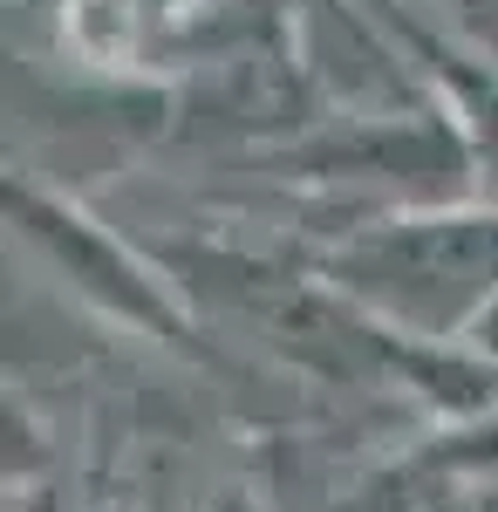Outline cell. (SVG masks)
Instances as JSON below:
<instances>
[{"mask_svg": "<svg viewBox=\"0 0 498 512\" xmlns=\"http://www.w3.org/2000/svg\"><path fill=\"white\" fill-rule=\"evenodd\" d=\"M321 280L417 342L464 349L498 308V205H403L348 226Z\"/></svg>", "mask_w": 498, "mask_h": 512, "instance_id": "1", "label": "cell"}, {"mask_svg": "<svg viewBox=\"0 0 498 512\" xmlns=\"http://www.w3.org/2000/svg\"><path fill=\"white\" fill-rule=\"evenodd\" d=\"M7 219H14V233L28 239L82 301H96L103 315L130 321L137 335H151L164 349L192 355V362H212V342H205L198 321L185 315L178 287L157 274L137 246H123L103 219H89L76 198L41 192L35 178H7Z\"/></svg>", "mask_w": 498, "mask_h": 512, "instance_id": "2", "label": "cell"}, {"mask_svg": "<svg viewBox=\"0 0 498 512\" xmlns=\"http://www.w3.org/2000/svg\"><path fill=\"white\" fill-rule=\"evenodd\" d=\"M219 512H253V506H246V499H226V506H219Z\"/></svg>", "mask_w": 498, "mask_h": 512, "instance_id": "3", "label": "cell"}, {"mask_svg": "<svg viewBox=\"0 0 498 512\" xmlns=\"http://www.w3.org/2000/svg\"><path fill=\"white\" fill-rule=\"evenodd\" d=\"M478 512H498V492H492V499H485V506H478Z\"/></svg>", "mask_w": 498, "mask_h": 512, "instance_id": "4", "label": "cell"}]
</instances>
